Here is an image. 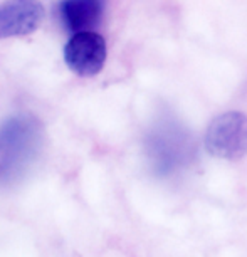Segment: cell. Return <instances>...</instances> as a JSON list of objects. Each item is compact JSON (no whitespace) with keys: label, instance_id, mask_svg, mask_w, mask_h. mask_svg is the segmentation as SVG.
Returning <instances> with one entry per match:
<instances>
[{"label":"cell","instance_id":"1","mask_svg":"<svg viewBox=\"0 0 247 257\" xmlns=\"http://www.w3.org/2000/svg\"><path fill=\"white\" fill-rule=\"evenodd\" d=\"M44 130L29 114L0 124V185H11L26 175L41 153Z\"/></svg>","mask_w":247,"mask_h":257},{"label":"cell","instance_id":"2","mask_svg":"<svg viewBox=\"0 0 247 257\" xmlns=\"http://www.w3.org/2000/svg\"><path fill=\"white\" fill-rule=\"evenodd\" d=\"M148 153L153 167L168 173L182 168L193 157V142L177 123H163L150 137Z\"/></svg>","mask_w":247,"mask_h":257},{"label":"cell","instance_id":"3","mask_svg":"<svg viewBox=\"0 0 247 257\" xmlns=\"http://www.w3.org/2000/svg\"><path fill=\"white\" fill-rule=\"evenodd\" d=\"M205 147L222 160H239L247 155V116L237 111L224 113L205 132Z\"/></svg>","mask_w":247,"mask_h":257},{"label":"cell","instance_id":"4","mask_svg":"<svg viewBox=\"0 0 247 257\" xmlns=\"http://www.w3.org/2000/svg\"><path fill=\"white\" fill-rule=\"evenodd\" d=\"M106 56L104 39L93 31L74 34L64 47V61L77 76H96L103 69Z\"/></svg>","mask_w":247,"mask_h":257},{"label":"cell","instance_id":"5","mask_svg":"<svg viewBox=\"0 0 247 257\" xmlns=\"http://www.w3.org/2000/svg\"><path fill=\"white\" fill-rule=\"evenodd\" d=\"M44 16L39 0H6L0 4V39L29 36L41 27Z\"/></svg>","mask_w":247,"mask_h":257},{"label":"cell","instance_id":"6","mask_svg":"<svg viewBox=\"0 0 247 257\" xmlns=\"http://www.w3.org/2000/svg\"><path fill=\"white\" fill-rule=\"evenodd\" d=\"M103 0H62L59 14L67 31L89 32L103 17Z\"/></svg>","mask_w":247,"mask_h":257}]
</instances>
